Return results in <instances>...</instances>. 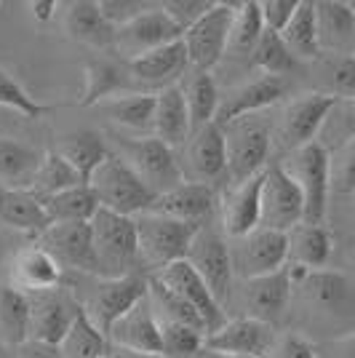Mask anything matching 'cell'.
Listing matches in <instances>:
<instances>
[{"label":"cell","instance_id":"1","mask_svg":"<svg viewBox=\"0 0 355 358\" xmlns=\"http://www.w3.org/2000/svg\"><path fill=\"white\" fill-rule=\"evenodd\" d=\"M133 220H136V236H139V262L150 265L152 273L187 259L195 236L203 227L195 222H179L152 211L139 214Z\"/></svg>","mask_w":355,"mask_h":358},{"label":"cell","instance_id":"2","mask_svg":"<svg viewBox=\"0 0 355 358\" xmlns=\"http://www.w3.org/2000/svg\"><path fill=\"white\" fill-rule=\"evenodd\" d=\"M91 190L96 193L102 209L123 214V217H139L147 214L158 195L142 182V177L126 164L120 155L110 152L94 177L89 179Z\"/></svg>","mask_w":355,"mask_h":358},{"label":"cell","instance_id":"3","mask_svg":"<svg viewBox=\"0 0 355 358\" xmlns=\"http://www.w3.org/2000/svg\"><path fill=\"white\" fill-rule=\"evenodd\" d=\"M281 166L302 190L305 222L324 224L328 193H331V150L324 142H310L305 148L289 152V161Z\"/></svg>","mask_w":355,"mask_h":358},{"label":"cell","instance_id":"4","mask_svg":"<svg viewBox=\"0 0 355 358\" xmlns=\"http://www.w3.org/2000/svg\"><path fill=\"white\" fill-rule=\"evenodd\" d=\"M91 230H94V249H96L102 278L129 275L133 265L139 262L136 220L99 209V214L91 220Z\"/></svg>","mask_w":355,"mask_h":358},{"label":"cell","instance_id":"5","mask_svg":"<svg viewBox=\"0 0 355 358\" xmlns=\"http://www.w3.org/2000/svg\"><path fill=\"white\" fill-rule=\"evenodd\" d=\"M227 142V177L230 185H243L246 179L262 174L267 169V158L273 150V131L270 123L254 118H240L224 126Z\"/></svg>","mask_w":355,"mask_h":358},{"label":"cell","instance_id":"6","mask_svg":"<svg viewBox=\"0 0 355 358\" xmlns=\"http://www.w3.org/2000/svg\"><path fill=\"white\" fill-rule=\"evenodd\" d=\"M115 139H118L120 158L131 166L155 195L168 193L184 182V174H182V166H179L174 150L163 145L161 139H155L152 134L136 136V139L115 136Z\"/></svg>","mask_w":355,"mask_h":358},{"label":"cell","instance_id":"7","mask_svg":"<svg viewBox=\"0 0 355 358\" xmlns=\"http://www.w3.org/2000/svg\"><path fill=\"white\" fill-rule=\"evenodd\" d=\"M238 14V3H217L206 16H201L193 27L182 35V43L187 48L190 67L211 73L230 48V32Z\"/></svg>","mask_w":355,"mask_h":358},{"label":"cell","instance_id":"8","mask_svg":"<svg viewBox=\"0 0 355 358\" xmlns=\"http://www.w3.org/2000/svg\"><path fill=\"white\" fill-rule=\"evenodd\" d=\"M337 102L340 99L331 96L328 91H307V94L296 96L294 102H289L283 110L281 129H278L281 148L294 152L310 142H318V134L324 131L326 120L331 115V110L337 107Z\"/></svg>","mask_w":355,"mask_h":358},{"label":"cell","instance_id":"9","mask_svg":"<svg viewBox=\"0 0 355 358\" xmlns=\"http://www.w3.org/2000/svg\"><path fill=\"white\" fill-rule=\"evenodd\" d=\"M145 297H147V278L136 273L118 275V278H99V284L91 289L83 310L110 337V329L126 313H131Z\"/></svg>","mask_w":355,"mask_h":358},{"label":"cell","instance_id":"10","mask_svg":"<svg viewBox=\"0 0 355 358\" xmlns=\"http://www.w3.org/2000/svg\"><path fill=\"white\" fill-rule=\"evenodd\" d=\"M230 252L236 275H240L243 281L273 275L289 262V233L256 227L246 238H238L230 246Z\"/></svg>","mask_w":355,"mask_h":358},{"label":"cell","instance_id":"11","mask_svg":"<svg viewBox=\"0 0 355 358\" xmlns=\"http://www.w3.org/2000/svg\"><path fill=\"white\" fill-rule=\"evenodd\" d=\"M38 246L51 254L61 270L70 268L78 270V273H89V275H99L102 278L96 249H94L91 222L51 224L43 236H38Z\"/></svg>","mask_w":355,"mask_h":358},{"label":"cell","instance_id":"12","mask_svg":"<svg viewBox=\"0 0 355 358\" xmlns=\"http://www.w3.org/2000/svg\"><path fill=\"white\" fill-rule=\"evenodd\" d=\"M305 222V198L296 182L281 164L267 166L262 185V224L267 230L291 233L296 224Z\"/></svg>","mask_w":355,"mask_h":358},{"label":"cell","instance_id":"13","mask_svg":"<svg viewBox=\"0 0 355 358\" xmlns=\"http://www.w3.org/2000/svg\"><path fill=\"white\" fill-rule=\"evenodd\" d=\"M182 35H184V30L163 11L161 3L158 6L152 3L145 14L120 27L115 35V51L123 54L126 62H131L136 57H145L150 51H155V48L177 43V41H182Z\"/></svg>","mask_w":355,"mask_h":358},{"label":"cell","instance_id":"14","mask_svg":"<svg viewBox=\"0 0 355 358\" xmlns=\"http://www.w3.org/2000/svg\"><path fill=\"white\" fill-rule=\"evenodd\" d=\"M187 262L198 270V275L206 281V286L211 289L214 299L224 308V302L230 299L233 278H236L230 243H227L219 233L201 227V233L195 236L193 246H190Z\"/></svg>","mask_w":355,"mask_h":358},{"label":"cell","instance_id":"15","mask_svg":"<svg viewBox=\"0 0 355 358\" xmlns=\"http://www.w3.org/2000/svg\"><path fill=\"white\" fill-rule=\"evenodd\" d=\"M150 275L158 278L163 286H168L171 292H177L184 302H190V305L195 308V313L203 318L208 334L219 331V329L227 324L224 308L214 299V294H211V289L206 286V281L198 275V270H195L187 259L174 262V265L158 270V273H150Z\"/></svg>","mask_w":355,"mask_h":358},{"label":"cell","instance_id":"16","mask_svg":"<svg viewBox=\"0 0 355 358\" xmlns=\"http://www.w3.org/2000/svg\"><path fill=\"white\" fill-rule=\"evenodd\" d=\"M275 331L270 324H262L256 318L240 315V318H227L219 331L206 337V350L217 356H254L267 358L275 350Z\"/></svg>","mask_w":355,"mask_h":358},{"label":"cell","instance_id":"17","mask_svg":"<svg viewBox=\"0 0 355 358\" xmlns=\"http://www.w3.org/2000/svg\"><path fill=\"white\" fill-rule=\"evenodd\" d=\"M182 152H184L182 174L187 182L211 185L214 179L227 174V142H224L222 126H217V123H208L203 129L193 131Z\"/></svg>","mask_w":355,"mask_h":358},{"label":"cell","instance_id":"18","mask_svg":"<svg viewBox=\"0 0 355 358\" xmlns=\"http://www.w3.org/2000/svg\"><path fill=\"white\" fill-rule=\"evenodd\" d=\"M262 185L265 171L246 179L243 185H230L219 198L224 233L233 241L246 238L262 224Z\"/></svg>","mask_w":355,"mask_h":358},{"label":"cell","instance_id":"19","mask_svg":"<svg viewBox=\"0 0 355 358\" xmlns=\"http://www.w3.org/2000/svg\"><path fill=\"white\" fill-rule=\"evenodd\" d=\"M126 70L131 75V80L145 83L147 89H155V94H158L163 89L177 86L179 80L187 75L190 57H187L184 43L177 41V43L155 48V51H150L145 57H136V59L126 62Z\"/></svg>","mask_w":355,"mask_h":358},{"label":"cell","instance_id":"20","mask_svg":"<svg viewBox=\"0 0 355 358\" xmlns=\"http://www.w3.org/2000/svg\"><path fill=\"white\" fill-rule=\"evenodd\" d=\"M32 318H30V340L43 345L59 348L61 340L67 337V331L73 327L75 315L80 313V305L70 299L64 292H43V294H32Z\"/></svg>","mask_w":355,"mask_h":358},{"label":"cell","instance_id":"21","mask_svg":"<svg viewBox=\"0 0 355 358\" xmlns=\"http://www.w3.org/2000/svg\"><path fill=\"white\" fill-rule=\"evenodd\" d=\"M289 91V83L286 78H275V75H262L256 80H249L246 86H240L238 91H233L222 105H219V113H217V126H230L240 118H249V115H256L267 107L278 105Z\"/></svg>","mask_w":355,"mask_h":358},{"label":"cell","instance_id":"22","mask_svg":"<svg viewBox=\"0 0 355 358\" xmlns=\"http://www.w3.org/2000/svg\"><path fill=\"white\" fill-rule=\"evenodd\" d=\"M305 299L315 310L334 318H347L355 313V284L340 270H310L305 284L299 286Z\"/></svg>","mask_w":355,"mask_h":358},{"label":"cell","instance_id":"23","mask_svg":"<svg viewBox=\"0 0 355 358\" xmlns=\"http://www.w3.org/2000/svg\"><path fill=\"white\" fill-rule=\"evenodd\" d=\"M318 43L328 57H355V3L318 0Z\"/></svg>","mask_w":355,"mask_h":358},{"label":"cell","instance_id":"24","mask_svg":"<svg viewBox=\"0 0 355 358\" xmlns=\"http://www.w3.org/2000/svg\"><path fill=\"white\" fill-rule=\"evenodd\" d=\"M110 343L133 350L139 356H163L161 321L152 310L150 297H145L131 313H126L110 329Z\"/></svg>","mask_w":355,"mask_h":358},{"label":"cell","instance_id":"25","mask_svg":"<svg viewBox=\"0 0 355 358\" xmlns=\"http://www.w3.org/2000/svg\"><path fill=\"white\" fill-rule=\"evenodd\" d=\"M291 281L286 275V268L273 273V275H262V278H252L243 281V308L249 318H256L262 324H273L283 315L291 299Z\"/></svg>","mask_w":355,"mask_h":358},{"label":"cell","instance_id":"26","mask_svg":"<svg viewBox=\"0 0 355 358\" xmlns=\"http://www.w3.org/2000/svg\"><path fill=\"white\" fill-rule=\"evenodd\" d=\"M217 190L211 185H203V182H182L179 187L168 190L155 198L152 203V214H163V217H171V220H179V222H195L201 224L208 214L217 206Z\"/></svg>","mask_w":355,"mask_h":358},{"label":"cell","instance_id":"27","mask_svg":"<svg viewBox=\"0 0 355 358\" xmlns=\"http://www.w3.org/2000/svg\"><path fill=\"white\" fill-rule=\"evenodd\" d=\"M11 278H14V289L24 292V294H43V292H54L61 284V268L57 259L48 252H43L38 243L27 246L14 257L11 265Z\"/></svg>","mask_w":355,"mask_h":358},{"label":"cell","instance_id":"28","mask_svg":"<svg viewBox=\"0 0 355 358\" xmlns=\"http://www.w3.org/2000/svg\"><path fill=\"white\" fill-rule=\"evenodd\" d=\"M190 134H193L190 110H187V99L179 89V83L171 86V89L158 91L155 118H152V136L161 139L163 145H168L171 150H182L187 145Z\"/></svg>","mask_w":355,"mask_h":358},{"label":"cell","instance_id":"29","mask_svg":"<svg viewBox=\"0 0 355 358\" xmlns=\"http://www.w3.org/2000/svg\"><path fill=\"white\" fill-rule=\"evenodd\" d=\"M0 222L27 236H43L51 227L41 195L16 187H0Z\"/></svg>","mask_w":355,"mask_h":358},{"label":"cell","instance_id":"30","mask_svg":"<svg viewBox=\"0 0 355 358\" xmlns=\"http://www.w3.org/2000/svg\"><path fill=\"white\" fill-rule=\"evenodd\" d=\"M64 27L78 43H86L91 48H115L118 30L104 19L99 0H75L67 6Z\"/></svg>","mask_w":355,"mask_h":358},{"label":"cell","instance_id":"31","mask_svg":"<svg viewBox=\"0 0 355 358\" xmlns=\"http://www.w3.org/2000/svg\"><path fill=\"white\" fill-rule=\"evenodd\" d=\"M131 75L126 67H120L110 59H89L83 67V96L78 105L91 107L102 105L107 99H115L126 94Z\"/></svg>","mask_w":355,"mask_h":358},{"label":"cell","instance_id":"32","mask_svg":"<svg viewBox=\"0 0 355 358\" xmlns=\"http://www.w3.org/2000/svg\"><path fill=\"white\" fill-rule=\"evenodd\" d=\"M179 89H182L184 99H187L193 131H198V129H203V126L217 120V113H219V91H217V83H214V75L190 67L187 75L179 80Z\"/></svg>","mask_w":355,"mask_h":358},{"label":"cell","instance_id":"33","mask_svg":"<svg viewBox=\"0 0 355 358\" xmlns=\"http://www.w3.org/2000/svg\"><path fill=\"white\" fill-rule=\"evenodd\" d=\"M334 252L331 233L324 224H296L289 233V262L305 265L307 270H324Z\"/></svg>","mask_w":355,"mask_h":358},{"label":"cell","instance_id":"34","mask_svg":"<svg viewBox=\"0 0 355 358\" xmlns=\"http://www.w3.org/2000/svg\"><path fill=\"white\" fill-rule=\"evenodd\" d=\"M57 152L83 177L86 185H89V179L94 177V171H96V169L107 161V155H110L104 139L96 134V131H91V129H83V131H73V134L61 136Z\"/></svg>","mask_w":355,"mask_h":358},{"label":"cell","instance_id":"35","mask_svg":"<svg viewBox=\"0 0 355 358\" xmlns=\"http://www.w3.org/2000/svg\"><path fill=\"white\" fill-rule=\"evenodd\" d=\"M45 206V214L51 224H59V222H91L102 203L96 193L91 190V185H78V187H70L64 193L57 195H48V198H41Z\"/></svg>","mask_w":355,"mask_h":358},{"label":"cell","instance_id":"36","mask_svg":"<svg viewBox=\"0 0 355 358\" xmlns=\"http://www.w3.org/2000/svg\"><path fill=\"white\" fill-rule=\"evenodd\" d=\"M155 91H129L115 99L102 102V110L110 115L113 123L131 131H152V118H155Z\"/></svg>","mask_w":355,"mask_h":358},{"label":"cell","instance_id":"37","mask_svg":"<svg viewBox=\"0 0 355 358\" xmlns=\"http://www.w3.org/2000/svg\"><path fill=\"white\" fill-rule=\"evenodd\" d=\"M43 155L14 139H0V182L6 187L30 190Z\"/></svg>","mask_w":355,"mask_h":358},{"label":"cell","instance_id":"38","mask_svg":"<svg viewBox=\"0 0 355 358\" xmlns=\"http://www.w3.org/2000/svg\"><path fill=\"white\" fill-rule=\"evenodd\" d=\"M30 318L32 305L30 294L19 292L14 286L0 289V334L8 345H24L30 340Z\"/></svg>","mask_w":355,"mask_h":358},{"label":"cell","instance_id":"39","mask_svg":"<svg viewBox=\"0 0 355 358\" xmlns=\"http://www.w3.org/2000/svg\"><path fill=\"white\" fill-rule=\"evenodd\" d=\"M281 38L296 59H318L324 54L318 43V19L312 0H299V8L281 32Z\"/></svg>","mask_w":355,"mask_h":358},{"label":"cell","instance_id":"40","mask_svg":"<svg viewBox=\"0 0 355 358\" xmlns=\"http://www.w3.org/2000/svg\"><path fill=\"white\" fill-rule=\"evenodd\" d=\"M59 353L61 358H107V353H110V337L80 308V313L75 315L67 337L61 340Z\"/></svg>","mask_w":355,"mask_h":358},{"label":"cell","instance_id":"41","mask_svg":"<svg viewBox=\"0 0 355 358\" xmlns=\"http://www.w3.org/2000/svg\"><path fill=\"white\" fill-rule=\"evenodd\" d=\"M78 185H86L83 177L61 158L57 150H45L43 161L38 166V174L32 179L30 190L35 195H41V198H48V195L64 193V190L78 187Z\"/></svg>","mask_w":355,"mask_h":358},{"label":"cell","instance_id":"42","mask_svg":"<svg viewBox=\"0 0 355 358\" xmlns=\"http://www.w3.org/2000/svg\"><path fill=\"white\" fill-rule=\"evenodd\" d=\"M262 32H265V22H262L259 0L238 3V14H236V22H233V32H230V48H227V54H233L236 59H243V57L252 59L254 48L259 43Z\"/></svg>","mask_w":355,"mask_h":358},{"label":"cell","instance_id":"43","mask_svg":"<svg viewBox=\"0 0 355 358\" xmlns=\"http://www.w3.org/2000/svg\"><path fill=\"white\" fill-rule=\"evenodd\" d=\"M252 64L265 75H275V78H286L299 67V59L289 51V45L283 43L281 32L265 30L259 43L252 54Z\"/></svg>","mask_w":355,"mask_h":358},{"label":"cell","instance_id":"44","mask_svg":"<svg viewBox=\"0 0 355 358\" xmlns=\"http://www.w3.org/2000/svg\"><path fill=\"white\" fill-rule=\"evenodd\" d=\"M161 321V337H163V356L168 358H193L195 353L206 350V334L195 331L190 327H182L174 321Z\"/></svg>","mask_w":355,"mask_h":358},{"label":"cell","instance_id":"45","mask_svg":"<svg viewBox=\"0 0 355 358\" xmlns=\"http://www.w3.org/2000/svg\"><path fill=\"white\" fill-rule=\"evenodd\" d=\"M0 107L16 110L24 118H43L54 107L38 102L35 96H30V91L24 89L14 75H8L6 70H0Z\"/></svg>","mask_w":355,"mask_h":358},{"label":"cell","instance_id":"46","mask_svg":"<svg viewBox=\"0 0 355 358\" xmlns=\"http://www.w3.org/2000/svg\"><path fill=\"white\" fill-rule=\"evenodd\" d=\"M328 94L340 102H355V57H328Z\"/></svg>","mask_w":355,"mask_h":358},{"label":"cell","instance_id":"47","mask_svg":"<svg viewBox=\"0 0 355 358\" xmlns=\"http://www.w3.org/2000/svg\"><path fill=\"white\" fill-rule=\"evenodd\" d=\"M331 190L340 195L355 193V139L340 145L331 155Z\"/></svg>","mask_w":355,"mask_h":358},{"label":"cell","instance_id":"48","mask_svg":"<svg viewBox=\"0 0 355 358\" xmlns=\"http://www.w3.org/2000/svg\"><path fill=\"white\" fill-rule=\"evenodd\" d=\"M217 6V0H166L161 8L177 22L182 30L193 27L201 16H206Z\"/></svg>","mask_w":355,"mask_h":358},{"label":"cell","instance_id":"49","mask_svg":"<svg viewBox=\"0 0 355 358\" xmlns=\"http://www.w3.org/2000/svg\"><path fill=\"white\" fill-rule=\"evenodd\" d=\"M150 6H152V3H147V0H99V8H102L104 19H107L115 30H120L123 24L133 22L136 16H142Z\"/></svg>","mask_w":355,"mask_h":358},{"label":"cell","instance_id":"50","mask_svg":"<svg viewBox=\"0 0 355 358\" xmlns=\"http://www.w3.org/2000/svg\"><path fill=\"white\" fill-rule=\"evenodd\" d=\"M324 131L340 145L355 139V102H337L331 115L326 120Z\"/></svg>","mask_w":355,"mask_h":358},{"label":"cell","instance_id":"51","mask_svg":"<svg viewBox=\"0 0 355 358\" xmlns=\"http://www.w3.org/2000/svg\"><path fill=\"white\" fill-rule=\"evenodd\" d=\"M259 8H262L265 30L283 32L286 24L291 22V16L296 14L299 0H259Z\"/></svg>","mask_w":355,"mask_h":358},{"label":"cell","instance_id":"52","mask_svg":"<svg viewBox=\"0 0 355 358\" xmlns=\"http://www.w3.org/2000/svg\"><path fill=\"white\" fill-rule=\"evenodd\" d=\"M273 358H318V353H315V348L305 337H299V334H283L281 340L275 343Z\"/></svg>","mask_w":355,"mask_h":358},{"label":"cell","instance_id":"53","mask_svg":"<svg viewBox=\"0 0 355 358\" xmlns=\"http://www.w3.org/2000/svg\"><path fill=\"white\" fill-rule=\"evenodd\" d=\"M16 358H61V353H59V348H54V345L27 340L24 345L16 348Z\"/></svg>","mask_w":355,"mask_h":358},{"label":"cell","instance_id":"54","mask_svg":"<svg viewBox=\"0 0 355 358\" xmlns=\"http://www.w3.org/2000/svg\"><path fill=\"white\" fill-rule=\"evenodd\" d=\"M57 8H59V3H57V0H32L30 3L32 19H35V22H41V24L51 22L54 14H57Z\"/></svg>","mask_w":355,"mask_h":358},{"label":"cell","instance_id":"55","mask_svg":"<svg viewBox=\"0 0 355 358\" xmlns=\"http://www.w3.org/2000/svg\"><path fill=\"white\" fill-rule=\"evenodd\" d=\"M328 358H355V331L328 345Z\"/></svg>","mask_w":355,"mask_h":358},{"label":"cell","instance_id":"56","mask_svg":"<svg viewBox=\"0 0 355 358\" xmlns=\"http://www.w3.org/2000/svg\"><path fill=\"white\" fill-rule=\"evenodd\" d=\"M0 358H16V353H11L6 343H0Z\"/></svg>","mask_w":355,"mask_h":358},{"label":"cell","instance_id":"57","mask_svg":"<svg viewBox=\"0 0 355 358\" xmlns=\"http://www.w3.org/2000/svg\"><path fill=\"white\" fill-rule=\"evenodd\" d=\"M219 358H254V356H219Z\"/></svg>","mask_w":355,"mask_h":358},{"label":"cell","instance_id":"58","mask_svg":"<svg viewBox=\"0 0 355 358\" xmlns=\"http://www.w3.org/2000/svg\"><path fill=\"white\" fill-rule=\"evenodd\" d=\"M0 8H3V3H0Z\"/></svg>","mask_w":355,"mask_h":358},{"label":"cell","instance_id":"59","mask_svg":"<svg viewBox=\"0 0 355 358\" xmlns=\"http://www.w3.org/2000/svg\"><path fill=\"white\" fill-rule=\"evenodd\" d=\"M107 358H110V356H107Z\"/></svg>","mask_w":355,"mask_h":358}]
</instances>
